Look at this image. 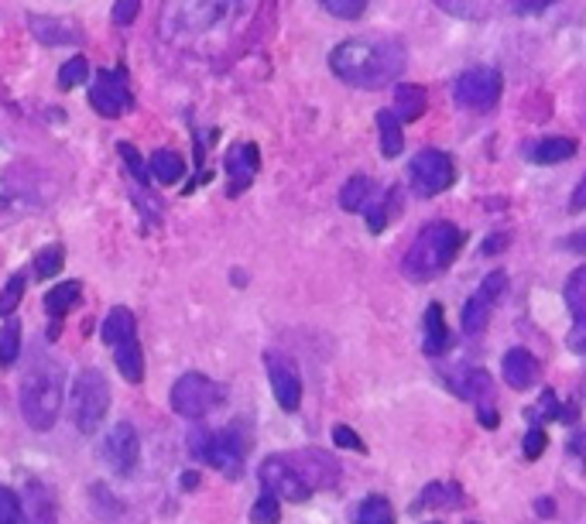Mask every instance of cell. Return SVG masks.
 <instances>
[{"label":"cell","mask_w":586,"mask_h":524,"mask_svg":"<svg viewBox=\"0 0 586 524\" xmlns=\"http://www.w3.org/2000/svg\"><path fill=\"white\" fill-rule=\"evenodd\" d=\"M371 192H374V182L367 179V175H353L340 192V206L347 209V213H360V209L367 206V199H371Z\"/></svg>","instance_id":"f546056e"},{"label":"cell","mask_w":586,"mask_h":524,"mask_svg":"<svg viewBox=\"0 0 586 524\" xmlns=\"http://www.w3.org/2000/svg\"><path fill=\"white\" fill-rule=\"evenodd\" d=\"M545 446H549V435H545L542 425H532V429L525 432V442H521V449H525L528 459H539L545 453Z\"/></svg>","instance_id":"60d3db41"},{"label":"cell","mask_w":586,"mask_h":524,"mask_svg":"<svg viewBox=\"0 0 586 524\" xmlns=\"http://www.w3.org/2000/svg\"><path fill=\"white\" fill-rule=\"evenodd\" d=\"M353 524H395V507H391L388 497L371 494L360 501L357 514H353Z\"/></svg>","instance_id":"83f0119b"},{"label":"cell","mask_w":586,"mask_h":524,"mask_svg":"<svg viewBox=\"0 0 586 524\" xmlns=\"http://www.w3.org/2000/svg\"><path fill=\"white\" fill-rule=\"evenodd\" d=\"M258 168H261L258 144H251V141L230 144L227 155H223V172H227V182H230V196H240L247 185L258 179Z\"/></svg>","instance_id":"5bb4252c"},{"label":"cell","mask_w":586,"mask_h":524,"mask_svg":"<svg viewBox=\"0 0 586 524\" xmlns=\"http://www.w3.org/2000/svg\"><path fill=\"white\" fill-rule=\"evenodd\" d=\"M535 507H539V514H542V518H552V514H556V504H552L549 497H542V501L535 504Z\"/></svg>","instance_id":"681fc988"},{"label":"cell","mask_w":586,"mask_h":524,"mask_svg":"<svg viewBox=\"0 0 586 524\" xmlns=\"http://www.w3.org/2000/svg\"><path fill=\"white\" fill-rule=\"evenodd\" d=\"M100 456H103V463L110 466V473L131 477V473L138 470V459H141V439H138V432H134V425L117 422L114 429L107 432V439H103Z\"/></svg>","instance_id":"8fae6325"},{"label":"cell","mask_w":586,"mask_h":524,"mask_svg":"<svg viewBox=\"0 0 586 524\" xmlns=\"http://www.w3.org/2000/svg\"><path fill=\"white\" fill-rule=\"evenodd\" d=\"M539 408H542V415H545V418H563V408L556 405V394H552V391H542Z\"/></svg>","instance_id":"f6af8a7d"},{"label":"cell","mask_w":586,"mask_h":524,"mask_svg":"<svg viewBox=\"0 0 586 524\" xmlns=\"http://www.w3.org/2000/svg\"><path fill=\"white\" fill-rule=\"evenodd\" d=\"M569 213H586V175L580 179V185H576L573 199H569Z\"/></svg>","instance_id":"bcb514c9"},{"label":"cell","mask_w":586,"mask_h":524,"mask_svg":"<svg viewBox=\"0 0 586 524\" xmlns=\"http://www.w3.org/2000/svg\"><path fill=\"white\" fill-rule=\"evenodd\" d=\"M504 247H508V233H494V237L487 240V244L480 247V251H484V254H497V251H504Z\"/></svg>","instance_id":"c3c4849f"},{"label":"cell","mask_w":586,"mask_h":524,"mask_svg":"<svg viewBox=\"0 0 586 524\" xmlns=\"http://www.w3.org/2000/svg\"><path fill=\"white\" fill-rule=\"evenodd\" d=\"M59 90H76V86H83L86 79H90V62H86V55H72L69 62H62L59 69Z\"/></svg>","instance_id":"d6a6232c"},{"label":"cell","mask_w":586,"mask_h":524,"mask_svg":"<svg viewBox=\"0 0 586 524\" xmlns=\"http://www.w3.org/2000/svg\"><path fill=\"white\" fill-rule=\"evenodd\" d=\"M333 442L340 449H350V453H367L364 439H360V435L353 432L350 425H336V429H333Z\"/></svg>","instance_id":"b9f144b4"},{"label":"cell","mask_w":586,"mask_h":524,"mask_svg":"<svg viewBox=\"0 0 586 524\" xmlns=\"http://www.w3.org/2000/svg\"><path fill=\"white\" fill-rule=\"evenodd\" d=\"M395 206H401V192L391 189L384 203H377V206L367 209V227H371V233H381L384 227H388V220H391V213H395Z\"/></svg>","instance_id":"d590c367"},{"label":"cell","mask_w":586,"mask_h":524,"mask_svg":"<svg viewBox=\"0 0 586 524\" xmlns=\"http://www.w3.org/2000/svg\"><path fill=\"white\" fill-rule=\"evenodd\" d=\"M463 247V230L453 227L449 220H436L429 227H422V233L415 237V244L408 247L405 261H401V274L408 281H432L436 274H443L453 257Z\"/></svg>","instance_id":"7a4b0ae2"},{"label":"cell","mask_w":586,"mask_h":524,"mask_svg":"<svg viewBox=\"0 0 586 524\" xmlns=\"http://www.w3.org/2000/svg\"><path fill=\"white\" fill-rule=\"evenodd\" d=\"M100 336H103V343L114 346V350H117L120 343L138 340V319H134V312H131V309L117 305V309H110L107 316H103Z\"/></svg>","instance_id":"ffe728a7"},{"label":"cell","mask_w":586,"mask_h":524,"mask_svg":"<svg viewBox=\"0 0 586 524\" xmlns=\"http://www.w3.org/2000/svg\"><path fill=\"white\" fill-rule=\"evenodd\" d=\"M453 501H460V490L453 487V483H432L429 490L422 494V501L425 507H439V504H453Z\"/></svg>","instance_id":"f35d334b"},{"label":"cell","mask_w":586,"mask_h":524,"mask_svg":"<svg viewBox=\"0 0 586 524\" xmlns=\"http://www.w3.org/2000/svg\"><path fill=\"white\" fill-rule=\"evenodd\" d=\"M405 45L395 38H350L329 52V69L336 79L357 90H381L405 72Z\"/></svg>","instance_id":"6da1fadb"},{"label":"cell","mask_w":586,"mask_h":524,"mask_svg":"<svg viewBox=\"0 0 586 524\" xmlns=\"http://www.w3.org/2000/svg\"><path fill=\"white\" fill-rule=\"evenodd\" d=\"M251 449V432H247L244 422H230L227 429H199L189 432V453L199 459V463L213 466L220 477L237 480L244 473V456Z\"/></svg>","instance_id":"3957f363"},{"label":"cell","mask_w":586,"mask_h":524,"mask_svg":"<svg viewBox=\"0 0 586 524\" xmlns=\"http://www.w3.org/2000/svg\"><path fill=\"white\" fill-rule=\"evenodd\" d=\"M323 7L333 14V18L353 21V18H360V14L367 11V0H323Z\"/></svg>","instance_id":"74e56055"},{"label":"cell","mask_w":586,"mask_h":524,"mask_svg":"<svg viewBox=\"0 0 586 524\" xmlns=\"http://www.w3.org/2000/svg\"><path fill=\"white\" fill-rule=\"evenodd\" d=\"M264 367H268V381L271 391H275V401L285 411H299L302 405V381H299V370L288 357L282 353H264Z\"/></svg>","instance_id":"4fadbf2b"},{"label":"cell","mask_w":586,"mask_h":524,"mask_svg":"<svg viewBox=\"0 0 586 524\" xmlns=\"http://www.w3.org/2000/svg\"><path fill=\"white\" fill-rule=\"evenodd\" d=\"M110 411V384L103 377V370L86 367L72 377V391H69V415L83 435H93L103 425Z\"/></svg>","instance_id":"5b68a950"},{"label":"cell","mask_w":586,"mask_h":524,"mask_svg":"<svg viewBox=\"0 0 586 524\" xmlns=\"http://www.w3.org/2000/svg\"><path fill=\"white\" fill-rule=\"evenodd\" d=\"M501 374H504V381H508V388L528 391L535 381H539V360H535L528 350H521V346H515V350L504 353Z\"/></svg>","instance_id":"e0dca14e"},{"label":"cell","mask_w":586,"mask_h":524,"mask_svg":"<svg viewBox=\"0 0 586 524\" xmlns=\"http://www.w3.org/2000/svg\"><path fill=\"white\" fill-rule=\"evenodd\" d=\"M21 521V497L11 487H0V524H18Z\"/></svg>","instance_id":"ab89813d"},{"label":"cell","mask_w":586,"mask_h":524,"mask_svg":"<svg viewBox=\"0 0 586 524\" xmlns=\"http://www.w3.org/2000/svg\"><path fill=\"white\" fill-rule=\"evenodd\" d=\"M432 524H436V521H432Z\"/></svg>","instance_id":"db71d44e"},{"label":"cell","mask_w":586,"mask_h":524,"mask_svg":"<svg viewBox=\"0 0 586 524\" xmlns=\"http://www.w3.org/2000/svg\"><path fill=\"white\" fill-rule=\"evenodd\" d=\"M79 298H83V281H62L45 295V312L52 322H62L79 305Z\"/></svg>","instance_id":"603a6c76"},{"label":"cell","mask_w":586,"mask_h":524,"mask_svg":"<svg viewBox=\"0 0 586 524\" xmlns=\"http://www.w3.org/2000/svg\"><path fill=\"white\" fill-rule=\"evenodd\" d=\"M453 93H456V103H460L463 110L491 114L504 93V79H501V72L491 66H477V69H467L460 79H456Z\"/></svg>","instance_id":"52a82bcc"},{"label":"cell","mask_w":586,"mask_h":524,"mask_svg":"<svg viewBox=\"0 0 586 524\" xmlns=\"http://www.w3.org/2000/svg\"><path fill=\"white\" fill-rule=\"evenodd\" d=\"M148 172H151V179L155 182H162V185H175V182H182V175H186V158L179 155V151H155L148 161Z\"/></svg>","instance_id":"cb8c5ba5"},{"label":"cell","mask_w":586,"mask_h":524,"mask_svg":"<svg viewBox=\"0 0 586 524\" xmlns=\"http://www.w3.org/2000/svg\"><path fill=\"white\" fill-rule=\"evenodd\" d=\"M288 463L302 473V480L309 483L312 490H333L336 483H340V463L329 453H319V449L288 453Z\"/></svg>","instance_id":"9a60e30c"},{"label":"cell","mask_w":586,"mask_h":524,"mask_svg":"<svg viewBox=\"0 0 586 524\" xmlns=\"http://www.w3.org/2000/svg\"><path fill=\"white\" fill-rule=\"evenodd\" d=\"M549 4H556V0H511V7H515L518 14H539Z\"/></svg>","instance_id":"ee69618b"},{"label":"cell","mask_w":586,"mask_h":524,"mask_svg":"<svg viewBox=\"0 0 586 524\" xmlns=\"http://www.w3.org/2000/svg\"><path fill=\"white\" fill-rule=\"evenodd\" d=\"M227 384L213 381V377L199 374V370H192V374H182L179 381L172 384V394H168V401H172V411L179 418H189V422H199V418H206L210 411H216L227 401Z\"/></svg>","instance_id":"8992f818"},{"label":"cell","mask_w":586,"mask_h":524,"mask_svg":"<svg viewBox=\"0 0 586 524\" xmlns=\"http://www.w3.org/2000/svg\"><path fill=\"white\" fill-rule=\"evenodd\" d=\"M258 480L264 483V490H271V494L278 497V501L302 504V501H309L312 497V487L302 480V473L288 463V456H268L264 459V463L258 466Z\"/></svg>","instance_id":"30bf717a"},{"label":"cell","mask_w":586,"mask_h":524,"mask_svg":"<svg viewBox=\"0 0 586 524\" xmlns=\"http://www.w3.org/2000/svg\"><path fill=\"white\" fill-rule=\"evenodd\" d=\"M114 364H117L120 377H124L127 384H141L144 381V350H141L138 340L120 343L114 350Z\"/></svg>","instance_id":"d4e9b609"},{"label":"cell","mask_w":586,"mask_h":524,"mask_svg":"<svg viewBox=\"0 0 586 524\" xmlns=\"http://www.w3.org/2000/svg\"><path fill=\"white\" fill-rule=\"evenodd\" d=\"M504 288H508V274H504L501 268L491 271L484 281H480L477 295H473L470 302L463 305V333L477 336L480 329L487 326V319H491V309L497 305V298L504 295Z\"/></svg>","instance_id":"7c38bea8"},{"label":"cell","mask_w":586,"mask_h":524,"mask_svg":"<svg viewBox=\"0 0 586 524\" xmlns=\"http://www.w3.org/2000/svg\"><path fill=\"white\" fill-rule=\"evenodd\" d=\"M377 131H381V155L398 158L405 148V134H401V120L395 110H381L377 114Z\"/></svg>","instance_id":"4316f807"},{"label":"cell","mask_w":586,"mask_h":524,"mask_svg":"<svg viewBox=\"0 0 586 524\" xmlns=\"http://www.w3.org/2000/svg\"><path fill=\"white\" fill-rule=\"evenodd\" d=\"M196 483H199L196 473H186V477H182V487H186V490H196Z\"/></svg>","instance_id":"816d5d0a"},{"label":"cell","mask_w":586,"mask_h":524,"mask_svg":"<svg viewBox=\"0 0 586 524\" xmlns=\"http://www.w3.org/2000/svg\"><path fill=\"white\" fill-rule=\"evenodd\" d=\"M117 151H120V158H124V165L131 168V175L138 179V185H151L148 179H151V172H148V165L138 158V148L134 144H127V141H120L117 144Z\"/></svg>","instance_id":"8d00e7d4"},{"label":"cell","mask_w":586,"mask_h":524,"mask_svg":"<svg viewBox=\"0 0 586 524\" xmlns=\"http://www.w3.org/2000/svg\"><path fill=\"white\" fill-rule=\"evenodd\" d=\"M21 518L28 524H55V501L45 490V483L28 480L21 497Z\"/></svg>","instance_id":"d6986e66"},{"label":"cell","mask_w":586,"mask_h":524,"mask_svg":"<svg viewBox=\"0 0 586 524\" xmlns=\"http://www.w3.org/2000/svg\"><path fill=\"white\" fill-rule=\"evenodd\" d=\"M138 14H141V0H117L114 14H110V18H114L120 28H127V24L138 18Z\"/></svg>","instance_id":"7bdbcfd3"},{"label":"cell","mask_w":586,"mask_h":524,"mask_svg":"<svg viewBox=\"0 0 586 524\" xmlns=\"http://www.w3.org/2000/svg\"><path fill=\"white\" fill-rule=\"evenodd\" d=\"M90 107L100 117H124L127 110H134V96L127 86V72L124 69H100L90 86Z\"/></svg>","instance_id":"9c48e42d"},{"label":"cell","mask_w":586,"mask_h":524,"mask_svg":"<svg viewBox=\"0 0 586 524\" xmlns=\"http://www.w3.org/2000/svg\"><path fill=\"white\" fill-rule=\"evenodd\" d=\"M477 418H480V425H487V429H497V422H501V418H497V411L487 405V401L477 408Z\"/></svg>","instance_id":"7dc6e473"},{"label":"cell","mask_w":586,"mask_h":524,"mask_svg":"<svg viewBox=\"0 0 586 524\" xmlns=\"http://www.w3.org/2000/svg\"><path fill=\"white\" fill-rule=\"evenodd\" d=\"M425 336H422V350L429 353V357H439V353L449 346V329H446V319H443V305L432 302L429 309H425V322H422Z\"/></svg>","instance_id":"7402d4cb"},{"label":"cell","mask_w":586,"mask_h":524,"mask_svg":"<svg viewBox=\"0 0 586 524\" xmlns=\"http://www.w3.org/2000/svg\"><path fill=\"white\" fill-rule=\"evenodd\" d=\"M576 155V141L573 137H545L532 148V158L535 165H559V161H569Z\"/></svg>","instance_id":"484cf974"},{"label":"cell","mask_w":586,"mask_h":524,"mask_svg":"<svg viewBox=\"0 0 586 524\" xmlns=\"http://www.w3.org/2000/svg\"><path fill=\"white\" fill-rule=\"evenodd\" d=\"M251 521L254 524H278V521H282V501H278L271 490H264V494L251 507Z\"/></svg>","instance_id":"e575fe53"},{"label":"cell","mask_w":586,"mask_h":524,"mask_svg":"<svg viewBox=\"0 0 586 524\" xmlns=\"http://www.w3.org/2000/svg\"><path fill=\"white\" fill-rule=\"evenodd\" d=\"M62 367L52 360H35L21 381V415L35 432H48L62 411Z\"/></svg>","instance_id":"277c9868"},{"label":"cell","mask_w":586,"mask_h":524,"mask_svg":"<svg viewBox=\"0 0 586 524\" xmlns=\"http://www.w3.org/2000/svg\"><path fill=\"white\" fill-rule=\"evenodd\" d=\"M28 28L48 48H62V45H79L83 42V31L72 18H45V14H28Z\"/></svg>","instance_id":"2e32d148"},{"label":"cell","mask_w":586,"mask_h":524,"mask_svg":"<svg viewBox=\"0 0 586 524\" xmlns=\"http://www.w3.org/2000/svg\"><path fill=\"white\" fill-rule=\"evenodd\" d=\"M24 285H28V274H21V271L7 278V285L0 288V319L14 316V309H18L21 298H24Z\"/></svg>","instance_id":"836d02e7"},{"label":"cell","mask_w":586,"mask_h":524,"mask_svg":"<svg viewBox=\"0 0 586 524\" xmlns=\"http://www.w3.org/2000/svg\"><path fill=\"white\" fill-rule=\"evenodd\" d=\"M395 114L401 124H412V120H419L425 114V107H429V93H425V86L419 83H398L395 90Z\"/></svg>","instance_id":"44dd1931"},{"label":"cell","mask_w":586,"mask_h":524,"mask_svg":"<svg viewBox=\"0 0 586 524\" xmlns=\"http://www.w3.org/2000/svg\"><path fill=\"white\" fill-rule=\"evenodd\" d=\"M408 179H412L415 196H422V199L439 196V192H446L449 185L456 182L453 158L439 148H422L419 155L412 158V165H408Z\"/></svg>","instance_id":"ba28073f"},{"label":"cell","mask_w":586,"mask_h":524,"mask_svg":"<svg viewBox=\"0 0 586 524\" xmlns=\"http://www.w3.org/2000/svg\"><path fill=\"white\" fill-rule=\"evenodd\" d=\"M62 268H66V247L62 244H48L35 254V278H55Z\"/></svg>","instance_id":"1f68e13d"},{"label":"cell","mask_w":586,"mask_h":524,"mask_svg":"<svg viewBox=\"0 0 586 524\" xmlns=\"http://www.w3.org/2000/svg\"><path fill=\"white\" fill-rule=\"evenodd\" d=\"M576 237L580 240H569V247H573V251H586V233H576Z\"/></svg>","instance_id":"f907efd6"},{"label":"cell","mask_w":586,"mask_h":524,"mask_svg":"<svg viewBox=\"0 0 586 524\" xmlns=\"http://www.w3.org/2000/svg\"><path fill=\"white\" fill-rule=\"evenodd\" d=\"M566 309L580 326H586V264L576 268L566 281Z\"/></svg>","instance_id":"f1b7e54d"},{"label":"cell","mask_w":586,"mask_h":524,"mask_svg":"<svg viewBox=\"0 0 586 524\" xmlns=\"http://www.w3.org/2000/svg\"><path fill=\"white\" fill-rule=\"evenodd\" d=\"M21 357V322L7 319L0 326V367H14Z\"/></svg>","instance_id":"4dcf8cb0"},{"label":"cell","mask_w":586,"mask_h":524,"mask_svg":"<svg viewBox=\"0 0 586 524\" xmlns=\"http://www.w3.org/2000/svg\"><path fill=\"white\" fill-rule=\"evenodd\" d=\"M449 388H453V394H460L463 401H480V405L494 394L491 374L484 367H456L449 374Z\"/></svg>","instance_id":"ac0fdd59"},{"label":"cell","mask_w":586,"mask_h":524,"mask_svg":"<svg viewBox=\"0 0 586 524\" xmlns=\"http://www.w3.org/2000/svg\"><path fill=\"white\" fill-rule=\"evenodd\" d=\"M583 120H586V103H583Z\"/></svg>","instance_id":"f5cc1de1"}]
</instances>
